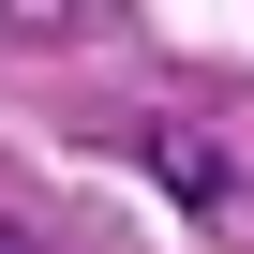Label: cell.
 I'll return each instance as SVG.
<instances>
[{"instance_id": "cell-2", "label": "cell", "mask_w": 254, "mask_h": 254, "mask_svg": "<svg viewBox=\"0 0 254 254\" xmlns=\"http://www.w3.org/2000/svg\"><path fill=\"white\" fill-rule=\"evenodd\" d=\"M0 254H30V239H15V224H0Z\"/></svg>"}, {"instance_id": "cell-1", "label": "cell", "mask_w": 254, "mask_h": 254, "mask_svg": "<svg viewBox=\"0 0 254 254\" xmlns=\"http://www.w3.org/2000/svg\"><path fill=\"white\" fill-rule=\"evenodd\" d=\"M150 165H165V194L180 209H224L239 180H224V150H194V135H150Z\"/></svg>"}]
</instances>
